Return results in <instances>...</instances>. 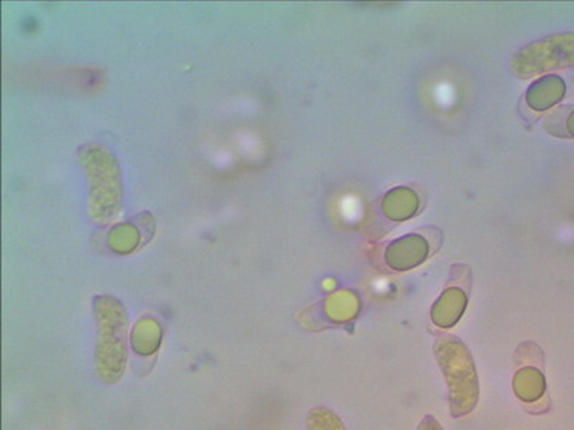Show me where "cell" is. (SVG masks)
Instances as JSON below:
<instances>
[{
	"label": "cell",
	"mask_w": 574,
	"mask_h": 430,
	"mask_svg": "<svg viewBox=\"0 0 574 430\" xmlns=\"http://www.w3.org/2000/svg\"><path fill=\"white\" fill-rule=\"evenodd\" d=\"M513 389L520 401L535 404L546 391L545 376L535 367H525L515 374Z\"/></svg>",
	"instance_id": "5"
},
{
	"label": "cell",
	"mask_w": 574,
	"mask_h": 430,
	"mask_svg": "<svg viewBox=\"0 0 574 430\" xmlns=\"http://www.w3.org/2000/svg\"><path fill=\"white\" fill-rule=\"evenodd\" d=\"M355 313H356V303L349 299L346 300V297H335L327 303V317L336 323L349 320Z\"/></svg>",
	"instance_id": "8"
},
{
	"label": "cell",
	"mask_w": 574,
	"mask_h": 430,
	"mask_svg": "<svg viewBox=\"0 0 574 430\" xmlns=\"http://www.w3.org/2000/svg\"><path fill=\"white\" fill-rule=\"evenodd\" d=\"M465 304H467V297L464 291L458 288L445 291L432 307V311H430L432 321L441 329H450L460 320L464 313Z\"/></svg>",
	"instance_id": "3"
},
{
	"label": "cell",
	"mask_w": 574,
	"mask_h": 430,
	"mask_svg": "<svg viewBox=\"0 0 574 430\" xmlns=\"http://www.w3.org/2000/svg\"><path fill=\"white\" fill-rule=\"evenodd\" d=\"M434 354L447 382L451 414L457 419L467 416L474 411L480 396L474 357L455 336L438 339Z\"/></svg>",
	"instance_id": "1"
},
{
	"label": "cell",
	"mask_w": 574,
	"mask_h": 430,
	"mask_svg": "<svg viewBox=\"0 0 574 430\" xmlns=\"http://www.w3.org/2000/svg\"><path fill=\"white\" fill-rule=\"evenodd\" d=\"M163 341L160 324L153 319H143L135 323L131 333V346L140 356H150L158 351Z\"/></svg>",
	"instance_id": "4"
},
{
	"label": "cell",
	"mask_w": 574,
	"mask_h": 430,
	"mask_svg": "<svg viewBox=\"0 0 574 430\" xmlns=\"http://www.w3.org/2000/svg\"><path fill=\"white\" fill-rule=\"evenodd\" d=\"M417 430H444V427L438 424L434 416L427 414V416H424V419L420 422V425H418Z\"/></svg>",
	"instance_id": "9"
},
{
	"label": "cell",
	"mask_w": 574,
	"mask_h": 430,
	"mask_svg": "<svg viewBox=\"0 0 574 430\" xmlns=\"http://www.w3.org/2000/svg\"><path fill=\"white\" fill-rule=\"evenodd\" d=\"M307 430H346L336 414L327 407H314L306 419Z\"/></svg>",
	"instance_id": "6"
},
{
	"label": "cell",
	"mask_w": 574,
	"mask_h": 430,
	"mask_svg": "<svg viewBox=\"0 0 574 430\" xmlns=\"http://www.w3.org/2000/svg\"><path fill=\"white\" fill-rule=\"evenodd\" d=\"M98 321L95 369L101 381L115 383L127 367V314L111 297H100L95 301Z\"/></svg>",
	"instance_id": "2"
},
{
	"label": "cell",
	"mask_w": 574,
	"mask_h": 430,
	"mask_svg": "<svg viewBox=\"0 0 574 430\" xmlns=\"http://www.w3.org/2000/svg\"><path fill=\"white\" fill-rule=\"evenodd\" d=\"M548 127L551 134L558 135V137L574 138V110L569 108H560L556 110L555 114L547 118Z\"/></svg>",
	"instance_id": "7"
}]
</instances>
